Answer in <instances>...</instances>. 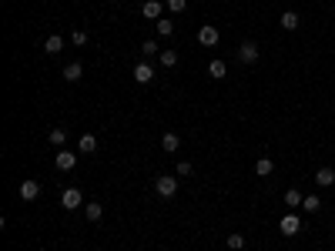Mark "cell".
Listing matches in <instances>:
<instances>
[{
  "mask_svg": "<svg viewBox=\"0 0 335 251\" xmlns=\"http://www.w3.org/2000/svg\"><path fill=\"white\" fill-rule=\"evenodd\" d=\"M258 57H262V47H258L255 41H241V47H238V60H241V64H255Z\"/></svg>",
  "mask_w": 335,
  "mask_h": 251,
  "instance_id": "obj_1",
  "label": "cell"
},
{
  "mask_svg": "<svg viewBox=\"0 0 335 251\" xmlns=\"http://www.w3.org/2000/svg\"><path fill=\"white\" fill-rule=\"evenodd\" d=\"M154 191H158L161 198H171L178 191V178H171V174H161L158 181H154Z\"/></svg>",
  "mask_w": 335,
  "mask_h": 251,
  "instance_id": "obj_2",
  "label": "cell"
},
{
  "mask_svg": "<svg viewBox=\"0 0 335 251\" xmlns=\"http://www.w3.org/2000/svg\"><path fill=\"white\" fill-rule=\"evenodd\" d=\"M61 204H64L67 211H74V208H84V195H80L77 187H64V195H61Z\"/></svg>",
  "mask_w": 335,
  "mask_h": 251,
  "instance_id": "obj_3",
  "label": "cell"
},
{
  "mask_svg": "<svg viewBox=\"0 0 335 251\" xmlns=\"http://www.w3.org/2000/svg\"><path fill=\"white\" fill-rule=\"evenodd\" d=\"M278 228H282V235H288V238H292V235H298V231H302V218H298V214H292V211H288L285 218L278 221Z\"/></svg>",
  "mask_w": 335,
  "mask_h": 251,
  "instance_id": "obj_4",
  "label": "cell"
},
{
  "mask_svg": "<svg viewBox=\"0 0 335 251\" xmlns=\"http://www.w3.org/2000/svg\"><path fill=\"white\" fill-rule=\"evenodd\" d=\"M54 164H57V171H74V164H77V154L74 151H57V158H54Z\"/></svg>",
  "mask_w": 335,
  "mask_h": 251,
  "instance_id": "obj_5",
  "label": "cell"
},
{
  "mask_svg": "<svg viewBox=\"0 0 335 251\" xmlns=\"http://www.w3.org/2000/svg\"><path fill=\"white\" fill-rule=\"evenodd\" d=\"M141 14L148 17V20H161V14H164V4H161V0H144V4H141Z\"/></svg>",
  "mask_w": 335,
  "mask_h": 251,
  "instance_id": "obj_6",
  "label": "cell"
},
{
  "mask_svg": "<svg viewBox=\"0 0 335 251\" xmlns=\"http://www.w3.org/2000/svg\"><path fill=\"white\" fill-rule=\"evenodd\" d=\"M198 41H201V44H205V47H215V44H218V41H221V34H218V27H211V24H205V27H201V30H198Z\"/></svg>",
  "mask_w": 335,
  "mask_h": 251,
  "instance_id": "obj_7",
  "label": "cell"
},
{
  "mask_svg": "<svg viewBox=\"0 0 335 251\" xmlns=\"http://www.w3.org/2000/svg\"><path fill=\"white\" fill-rule=\"evenodd\" d=\"M134 81H137V84H151V81H154V67L148 64V60H141V64L134 67Z\"/></svg>",
  "mask_w": 335,
  "mask_h": 251,
  "instance_id": "obj_8",
  "label": "cell"
},
{
  "mask_svg": "<svg viewBox=\"0 0 335 251\" xmlns=\"http://www.w3.org/2000/svg\"><path fill=\"white\" fill-rule=\"evenodd\" d=\"M40 195V181H20V198L24 201H37Z\"/></svg>",
  "mask_w": 335,
  "mask_h": 251,
  "instance_id": "obj_9",
  "label": "cell"
},
{
  "mask_svg": "<svg viewBox=\"0 0 335 251\" xmlns=\"http://www.w3.org/2000/svg\"><path fill=\"white\" fill-rule=\"evenodd\" d=\"M315 184H319V187H332L335 184V171L332 168H319V171H315Z\"/></svg>",
  "mask_w": 335,
  "mask_h": 251,
  "instance_id": "obj_10",
  "label": "cell"
},
{
  "mask_svg": "<svg viewBox=\"0 0 335 251\" xmlns=\"http://www.w3.org/2000/svg\"><path fill=\"white\" fill-rule=\"evenodd\" d=\"M80 77H84V67H80L77 60H74V64H67V67H64V81H67V84H77Z\"/></svg>",
  "mask_w": 335,
  "mask_h": 251,
  "instance_id": "obj_11",
  "label": "cell"
},
{
  "mask_svg": "<svg viewBox=\"0 0 335 251\" xmlns=\"http://www.w3.org/2000/svg\"><path fill=\"white\" fill-rule=\"evenodd\" d=\"M44 50H47L50 57H54V54H61V50H64V37H57V34H50L47 41H44Z\"/></svg>",
  "mask_w": 335,
  "mask_h": 251,
  "instance_id": "obj_12",
  "label": "cell"
},
{
  "mask_svg": "<svg viewBox=\"0 0 335 251\" xmlns=\"http://www.w3.org/2000/svg\"><path fill=\"white\" fill-rule=\"evenodd\" d=\"M271 171H275V161H271V158H258V161H255V174H258V178H268Z\"/></svg>",
  "mask_w": 335,
  "mask_h": 251,
  "instance_id": "obj_13",
  "label": "cell"
},
{
  "mask_svg": "<svg viewBox=\"0 0 335 251\" xmlns=\"http://www.w3.org/2000/svg\"><path fill=\"white\" fill-rule=\"evenodd\" d=\"M225 74H228L225 60H211V64H208V77H211V81H221Z\"/></svg>",
  "mask_w": 335,
  "mask_h": 251,
  "instance_id": "obj_14",
  "label": "cell"
},
{
  "mask_svg": "<svg viewBox=\"0 0 335 251\" xmlns=\"http://www.w3.org/2000/svg\"><path fill=\"white\" fill-rule=\"evenodd\" d=\"M77 151H80V154H94V151H97V138H94V134H84V138H80V144H77Z\"/></svg>",
  "mask_w": 335,
  "mask_h": 251,
  "instance_id": "obj_15",
  "label": "cell"
},
{
  "mask_svg": "<svg viewBox=\"0 0 335 251\" xmlns=\"http://www.w3.org/2000/svg\"><path fill=\"white\" fill-rule=\"evenodd\" d=\"M282 27H285V30H295L298 24H302V20H298V14L295 10H285V14H282V20H278Z\"/></svg>",
  "mask_w": 335,
  "mask_h": 251,
  "instance_id": "obj_16",
  "label": "cell"
},
{
  "mask_svg": "<svg viewBox=\"0 0 335 251\" xmlns=\"http://www.w3.org/2000/svg\"><path fill=\"white\" fill-rule=\"evenodd\" d=\"M302 201H305V195L298 191V187H288V191H285V204H288V208H298Z\"/></svg>",
  "mask_w": 335,
  "mask_h": 251,
  "instance_id": "obj_17",
  "label": "cell"
},
{
  "mask_svg": "<svg viewBox=\"0 0 335 251\" xmlns=\"http://www.w3.org/2000/svg\"><path fill=\"white\" fill-rule=\"evenodd\" d=\"M161 147H164L168 154H175L178 147H181V138H178V134H164V138H161Z\"/></svg>",
  "mask_w": 335,
  "mask_h": 251,
  "instance_id": "obj_18",
  "label": "cell"
},
{
  "mask_svg": "<svg viewBox=\"0 0 335 251\" xmlns=\"http://www.w3.org/2000/svg\"><path fill=\"white\" fill-rule=\"evenodd\" d=\"M47 141H50L54 147H64V141H67V131H64V128H54V131L47 134Z\"/></svg>",
  "mask_w": 335,
  "mask_h": 251,
  "instance_id": "obj_19",
  "label": "cell"
},
{
  "mask_svg": "<svg viewBox=\"0 0 335 251\" xmlns=\"http://www.w3.org/2000/svg\"><path fill=\"white\" fill-rule=\"evenodd\" d=\"M84 214H88V221H101V214H104V208L97 201H91V204H84Z\"/></svg>",
  "mask_w": 335,
  "mask_h": 251,
  "instance_id": "obj_20",
  "label": "cell"
},
{
  "mask_svg": "<svg viewBox=\"0 0 335 251\" xmlns=\"http://www.w3.org/2000/svg\"><path fill=\"white\" fill-rule=\"evenodd\" d=\"M154 27H158L161 37H171V34H175V24H171V20H164V17H161V20H154Z\"/></svg>",
  "mask_w": 335,
  "mask_h": 251,
  "instance_id": "obj_21",
  "label": "cell"
},
{
  "mask_svg": "<svg viewBox=\"0 0 335 251\" xmlns=\"http://www.w3.org/2000/svg\"><path fill=\"white\" fill-rule=\"evenodd\" d=\"M225 244H228L232 251H241V248H245V235H228V238H225Z\"/></svg>",
  "mask_w": 335,
  "mask_h": 251,
  "instance_id": "obj_22",
  "label": "cell"
},
{
  "mask_svg": "<svg viewBox=\"0 0 335 251\" xmlns=\"http://www.w3.org/2000/svg\"><path fill=\"white\" fill-rule=\"evenodd\" d=\"M178 64V50H161V67H175Z\"/></svg>",
  "mask_w": 335,
  "mask_h": 251,
  "instance_id": "obj_23",
  "label": "cell"
},
{
  "mask_svg": "<svg viewBox=\"0 0 335 251\" xmlns=\"http://www.w3.org/2000/svg\"><path fill=\"white\" fill-rule=\"evenodd\" d=\"M302 208H305V211H312V214H315V211H319V208H322V201H319V195H309V198H305V201H302Z\"/></svg>",
  "mask_w": 335,
  "mask_h": 251,
  "instance_id": "obj_24",
  "label": "cell"
},
{
  "mask_svg": "<svg viewBox=\"0 0 335 251\" xmlns=\"http://www.w3.org/2000/svg\"><path fill=\"white\" fill-rule=\"evenodd\" d=\"M194 174V164L191 161H178V178H191Z\"/></svg>",
  "mask_w": 335,
  "mask_h": 251,
  "instance_id": "obj_25",
  "label": "cell"
},
{
  "mask_svg": "<svg viewBox=\"0 0 335 251\" xmlns=\"http://www.w3.org/2000/svg\"><path fill=\"white\" fill-rule=\"evenodd\" d=\"M154 50H158V44H154V41H144V44H141V57H144V60H151Z\"/></svg>",
  "mask_w": 335,
  "mask_h": 251,
  "instance_id": "obj_26",
  "label": "cell"
},
{
  "mask_svg": "<svg viewBox=\"0 0 335 251\" xmlns=\"http://www.w3.org/2000/svg\"><path fill=\"white\" fill-rule=\"evenodd\" d=\"M184 7H188V0H168V10H175V14H181Z\"/></svg>",
  "mask_w": 335,
  "mask_h": 251,
  "instance_id": "obj_27",
  "label": "cell"
},
{
  "mask_svg": "<svg viewBox=\"0 0 335 251\" xmlns=\"http://www.w3.org/2000/svg\"><path fill=\"white\" fill-rule=\"evenodd\" d=\"M74 44H77V47H80V44H88V34H84V30H74Z\"/></svg>",
  "mask_w": 335,
  "mask_h": 251,
  "instance_id": "obj_28",
  "label": "cell"
},
{
  "mask_svg": "<svg viewBox=\"0 0 335 251\" xmlns=\"http://www.w3.org/2000/svg\"><path fill=\"white\" fill-rule=\"evenodd\" d=\"M114 4H118V0H114Z\"/></svg>",
  "mask_w": 335,
  "mask_h": 251,
  "instance_id": "obj_29",
  "label": "cell"
}]
</instances>
